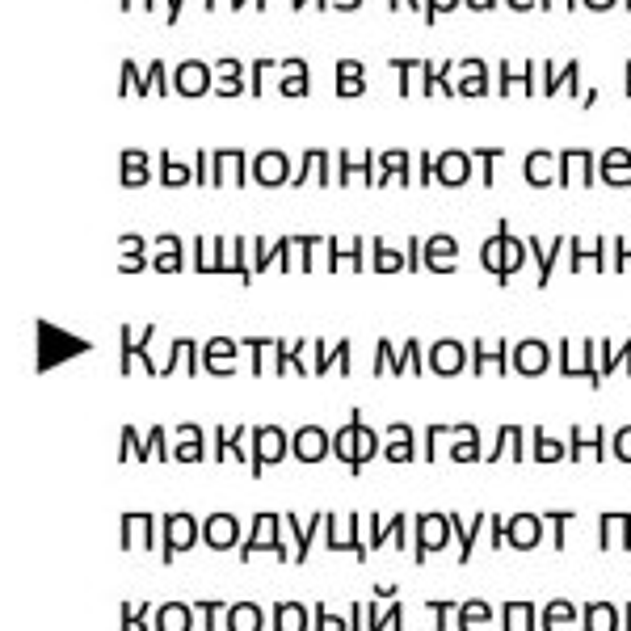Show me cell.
Here are the masks:
<instances>
[{"instance_id": "cell-4", "label": "cell", "mask_w": 631, "mask_h": 631, "mask_svg": "<svg viewBox=\"0 0 631 631\" xmlns=\"http://www.w3.org/2000/svg\"><path fill=\"white\" fill-rule=\"evenodd\" d=\"M606 236H598V240H581V236H573L568 240V270L573 274H585V270H598V274H606Z\"/></svg>"}, {"instance_id": "cell-17", "label": "cell", "mask_w": 631, "mask_h": 631, "mask_svg": "<svg viewBox=\"0 0 631 631\" xmlns=\"http://www.w3.org/2000/svg\"><path fill=\"white\" fill-rule=\"evenodd\" d=\"M539 463H560V459H568V442H560V438H552V434H547L543 430V425H539V430H535V451H531Z\"/></svg>"}, {"instance_id": "cell-29", "label": "cell", "mask_w": 631, "mask_h": 631, "mask_svg": "<svg viewBox=\"0 0 631 631\" xmlns=\"http://www.w3.org/2000/svg\"><path fill=\"white\" fill-rule=\"evenodd\" d=\"M442 539H446V522L442 518H425V547H442Z\"/></svg>"}, {"instance_id": "cell-3", "label": "cell", "mask_w": 631, "mask_h": 631, "mask_svg": "<svg viewBox=\"0 0 631 631\" xmlns=\"http://www.w3.org/2000/svg\"><path fill=\"white\" fill-rule=\"evenodd\" d=\"M522 261H526V240L510 236V228L501 223V232L484 244V266L505 282L510 274H518V270H522Z\"/></svg>"}, {"instance_id": "cell-6", "label": "cell", "mask_w": 631, "mask_h": 631, "mask_svg": "<svg viewBox=\"0 0 631 631\" xmlns=\"http://www.w3.org/2000/svg\"><path fill=\"white\" fill-rule=\"evenodd\" d=\"M564 249H568V236H556V240H539V236H531L526 240V253H535V261H539V291L552 282V274H556V266H560V257H564Z\"/></svg>"}, {"instance_id": "cell-32", "label": "cell", "mask_w": 631, "mask_h": 631, "mask_svg": "<svg viewBox=\"0 0 631 631\" xmlns=\"http://www.w3.org/2000/svg\"><path fill=\"white\" fill-rule=\"evenodd\" d=\"M510 9H518V13H526V9H539V0H505Z\"/></svg>"}, {"instance_id": "cell-30", "label": "cell", "mask_w": 631, "mask_h": 631, "mask_svg": "<svg viewBox=\"0 0 631 631\" xmlns=\"http://www.w3.org/2000/svg\"><path fill=\"white\" fill-rule=\"evenodd\" d=\"M619 0H581V9H589V13H610Z\"/></svg>"}, {"instance_id": "cell-1", "label": "cell", "mask_w": 631, "mask_h": 631, "mask_svg": "<svg viewBox=\"0 0 631 631\" xmlns=\"http://www.w3.org/2000/svg\"><path fill=\"white\" fill-rule=\"evenodd\" d=\"M560 375L564 379H585L589 388H602V375H598V341H560Z\"/></svg>"}, {"instance_id": "cell-12", "label": "cell", "mask_w": 631, "mask_h": 631, "mask_svg": "<svg viewBox=\"0 0 631 631\" xmlns=\"http://www.w3.org/2000/svg\"><path fill=\"white\" fill-rule=\"evenodd\" d=\"M522 173H526V186H535V190L556 186V152H547V148L531 152V156H526V165H522Z\"/></svg>"}, {"instance_id": "cell-34", "label": "cell", "mask_w": 631, "mask_h": 631, "mask_svg": "<svg viewBox=\"0 0 631 631\" xmlns=\"http://www.w3.org/2000/svg\"><path fill=\"white\" fill-rule=\"evenodd\" d=\"M564 5L573 9V5H581V0H564ZM539 9H543V13H552V9H556V0H539Z\"/></svg>"}, {"instance_id": "cell-9", "label": "cell", "mask_w": 631, "mask_h": 631, "mask_svg": "<svg viewBox=\"0 0 631 631\" xmlns=\"http://www.w3.org/2000/svg\"><path fill=\"white\" fill-rule=\"evenodd\" d=\"M505 543H514L518 552H531V547L543 543V518L539 514H518L505 522Z\"/></svg>"}, {"instance_id": "cell-23", "label": "cell", "mask_w": 631, "mask_h": 631, "mask_svg": "<svg viewBox=\"0 0 631 631\" xmlns=\"http://www.w3.org/2000/svg\"><path fill=\"white\" fill-rule=\"evenodd\" d=\"M543 522H547V526H552V547H556V552H564V547H568L564 531H568V522H573V514H564V510H556V514H543Z\"/></svg>"}, {"instance_id": "cell-13", "label": "cell", "mask_w": 631, "mask_h": 631, "mask_svg": "<svg viewBox=\"0 0 631 631\" xmlns=\"http://www.w3.org/2000/svg\"><path fill=\"white\" fill-rule=\"evenodd\" d=\"M623 610L610 602H585L581 606V631H619Z\"/></svg>"}, {"instance_id": "cell-15", "label": "cell", "mask_w": 631, "mask_h": 631, "mask_svg": "<svg viewBox=\"0 0 631 631\" xmlns=\"http://www.w3.org/2000/svg\"><path fill=\"white\" fill-rule=\"evenodd\" d=\"M497 89H501V97H505V93H514V89L539 93V80H535V64H526L522 72H514L510 64H501V68H497Z\"/></svg>"}, {"instance_id": "cell-27", "label": "cell", "mask_w": 631, "mask_h": 631, "mask_svg": "<svg viewBox=\"0 0 631 631\" xmlns=\"http://www.w3.org/2000/svg\"><path fill=\"white\" fill-rule=\"evenodd\" d=\"M451 257H455V240H434L430 244V261H434V266H451Z\"/></svg>"}, {"instance_id": "cell-38", "label": "cell", "mask_w": 631, "mask_h": 631, "mask_svg": "<svg viewBox=\"0 0 631 631\" xmlns=\"http://www.w3.org/2000/svg\"><path fill=\"white\" fill-rule=\"evenodd\" d=\"M455 5V0H434V9H451Z\"/></svg>"}, {"instance_id": "cell-21", "label": "cell", "mask_w": 631, "mask_h": 631, "mask_svg": "<svg viewBox=\"0 0 631 631\" xmlns=\"http://www.w3.org/2000/svg\"><path fill=\"white\" fill-rule=\"evenodd\" d=\"M488 619H493V610H488L484 602L463 606V631H488Z\"/></svg>"}, {"instance_id": "cell-10", "label": "cell", "mask_w": 631, "mask_h": 631, "mask_svg": "<svg viewBox=\"0 0 631 631\" xmlns=\"http://www.w3.org/2000/svg\"><path fill=\"white\" fill-rule=\"evenodd\" d=\"M514 366H518V375H543L547 366H552V345L535 341V337L514 345Z\"/></svg>"}, {"instance_id": "cell-20", "label": "cell", "mask_w": 631, "mask_h": 631, "mask_svg": "<svg viewBox=\"0 0 631 631\" xmlns=\"http://www.w3.org/2000/svg\"><path fill=\"white\" fill-rule=\"evenodd\" d=\"M442 177H446V186H463L467 181V156H459V152L442 156Z\"/></svg>"}, {"instance_id": "cell-35", "label": "cell", "mask_w": 631, "mask_h": 631, "mask_svg": "<svg viewBox=\"0 0 631 631\" xmlns=\"http://www.w3.org/2000/svg\"><path fill=\"white\" fill-rule=\"evenodd\" d=\"M619 631H631V602L623 606V623H619Z\"/></svg>"}, {"instance_id": "cell-37", "label": "cell", "mask_w": 631, "mask_h": 631, "mask_svg": "<svg viewBox=\"0 0 631 631\" xmlns=\"http://www.w3.org/2000/svg\"><path fill=\"white\" fill-rule=\"evenodd\" d=\"M467 5H472V9H493L497 0H467Z\"/></svg>"}, {"instance_id": "cell-39", "label": "cell", "mask_w": 631, "mask_h": 631, "mask_svg": "<svg viewBox=\"0 0 631 631\" xmlns=\"http://www.w3.org/2000/svg\"><path fill=\"white\" fill-rule=\"evenodd\" d=\"M623 9H627V13H631V0H623Z\"/></svg>"}, {"instance_id": "cell-18", "label": "cell", "mask_w": 631, "mask_h": 631, "mask_svg": "<svg viewBox=\"0 0 631 631\" xmlns=\"http://www.w3.org/2000/svg\"><path fill=\"white\" fill-rule=\"evenodd\" d=\"M497 455L526 459V451H522V430H518V425H510V430H501V438H497V451L488 455V459H497Z\"/></svg>"}, {"instance_id": "cell-11", "label": "cell", "mask_w": 631, "mask_h": 631, "mask_svg": "<svg viewBox=\"0 0 631 631\" xmlns=\"http://www.w3.org/2000/svg\"><path fill=\"white\" fill-rule=\"evenodd\" d=\"M539 627H543V631H581V606L564 602V598L547 602L543 615H539Z\"/></svg>"}, {"instance_id": "cell-8", "label": "cell", "mask_w": 631, "mask_h": 631, "mask_svg": "<svg viewBox=\"0 0 631 631\" xmlns=\"http://www.w3.org/2000/svg\"><path fill=\"white\" fill-rule=\"evenodd\" d=\"M598 547L602 552H631V514H602Z\"/></svg>"}, {"instance_id": "cell-22", "label": "cell", "mask_w": 631, "mask_h": 631, "mask_svg": "<svg viewBox=\"0 0 631 631\" xmlns=\"http://www.w3.org/2000/svg\"><path fill=\"white\" fill-rule=\"evenodd\" d=\"M463 72H467L463 93H476V97H480V93H488V68L480 64V59H472V64H467Z\"/></svg>"}, {"instance_id": "cell-19", "label": "cell", "mask_w": 631, "mask_h": 631, "mask_svg": "<svg viewBox=\"0 0 631 631\" xmlns=\"http://www.w3.org/2000/svg\"><path fill=\"white\" fill-rule=\"evenodd\" d=\"M505 350H510L505 341H488V345H480V354H476V371H488V366H501V371H505Z\"/></svg>"}, {"instance_id": "cell-28", "label": "cell", "mask_w": 631, "mask_h": 631, "mask_svg": "<svg viewBox=\"0 0 631 631\" xmlns=\"http://www.w3.org/2000/svg\"><path fill=\"white\" fill-rule=\"evenodd\" d=\"M480 160H484V186H493V181H497V160H501V148H484V152H480Z\"/></svg>"}, {"instance_id": "cell-25", "label": "cell", "mask_w": 631, "mask_h": 631, "mask_svg": "<svg viewBox=\"0 0 631 631\" xmlns=\"http://www.w3.org/2000/svg\"><path fill=\"white\" fill-rule=\"evenodd\" d=\"M463 362V350L455 341H446V345H438V354H434V366H442V371H455V366Z\"/></svg>"}, {"instance_id": "cell-16", "label": "cell", "mask_w": 631, "mask_h": 631, "mask_svg": "<svg viewBox=\"0 0 631 631\" xmlns=\"http://www.w3.org/2000/svg\"><path fill=\"white\" fill-rule=\"evenodd\" d=\"M501 619H505V631H539V606H531V602H505Z\"/></svg>"}, {"instance_id": "cell-2", "label": "cell", "mask_w": 631, "mask_h": 631, "mask_svg": "<svg viewBox=\"0 0 631 631\" xmlns=\"http://www.w3.org/2000/svg\"><path fill=\"white\" fill-rule=\"evenodd\" d=\"M556 186L564 190H594L598 186V156L589 148H564L556 156Z\"/></svg>"}, {"instance_id": "cell-36", "label": "cell", "mask_w": 631, "mask_h": 631, "mask_svg": "<svg viewBox=\"0 0 631 631\" xmlns=\"http://www.w3.org/2000/svg\"><path fill=\"white\" fill-rule=\"evenodd\" d=\"M623 76H627V80H623V93L631 97V59H627V68H623Z\"/></svg>"}, {"instance_id": "cell-24", "label": "cell", "mask_w": 631, "mask_h": 631, "mask_svg": "<svg viewBox=\"0 0 631 631\" xmlns=\"http://www.w3.org/2000/svg\"><path fill=\"white\" fill-rule=\"evenodd\" d=\"M610 249H615V274H631V236H615Z\"/></svg>"}, {"instance_id": "cell-33", "label": "cell", "mask_w": 631, "mask_h": 631, "mask_svg": "<svg viewBox=\"0 0 631 631\" xmlns=\"http://www.w3.org/2000/svg\"><path fill=\"white\" fill-rule=\"evenodd\" d=\"M619 371L631 379V341H623V366H619Z\"/></svg>"}, {"instance_id": "cell-7", "label": "cell", "mask_w": 631, "mask_h": 631, "mask_svg": "<svg viewBox=\"0 0 631 631\" xmlns=\"http://www.w3.org/2000/svg\"><path fill=\"white\" fill-rule=\"evenodd\" d=\"M598 181H606L610 190H627L631 186V152L627 148H606L598 156Z\"/></svg>"}, {"instance_id": "cell-14", "label": "cell", "mask_w": 631, "mask_h": 631, "mask_svg": "<svg viewBox=\"0 0 631 631\" xmlns=\"http://www.w3.org/2000/svg\"><path fill=\"white\" fill-rule=\"evenodd\" d=\"M560 93L581 101V93H585V85H581V59H568L564 68H556V80L543 89V97H560Z\"/></svg>"}, {"instance_id": "cell-31", "label": "cell", "mask_w": 631, "mask_h": 631, "mask_svg": "<svg viewBox=\"0 0 631 631\" xmlns=\"http://www.w3.org/2000/svg\"><path fill=\"white\" fill-rule=\"evenodd\" d=\"M480 522H484V518H472V526H463V547H467V556H472V543H476Z\"/></svg>"}, {"instance_id": "cell-5", "label": "cell", "mask_w": 631, "mask_h": 631, "mask_svg": "<svg viewBox=\"0 0 631 631\" xmlns=\"http://www.w3.org/2000/svg\"><path fill=\"white\" fill-rule=\"evenodd\" d=\"M568 459L573 463H581V459L606 463V430L602 425H573V434H568Z\"/></svg>"}, {"instance_id": "cell-26", "label": "cell", "mask_w": 631, "mask_h": 631, "mask_svg": "<svg viewBox=\"0 0 631 631\" xmlns=\"http://www.w3.org/2000/svg\"><path fill=\"white\" fill-rule=\"evenodd\" d=\"M610 455H615L619 463H631V425L615 430V438H610Z\"/></svg>"}]
</instances>
